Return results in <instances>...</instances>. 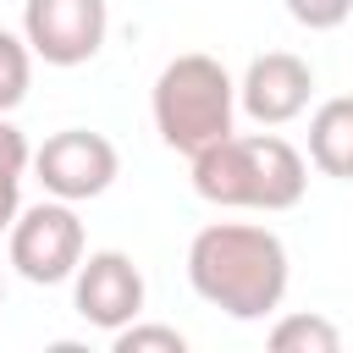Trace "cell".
<instances>
[{
  "label": "cell",
  "instance_id": "8fae6325",
  "mask_svg": "<svg viewBox=\"0 0 353 353\" xmlns=\"http://www.w3.org/2000/svg\"><path fill=\"white\" fill-rule=\"evenodd\" d=\"M270 347L276 353H336L342 347V331L325 314H281L270 325Z\"/></svg>",
  "mask_w": 353,
  "mask_h": 353
},
{
  "label": "cell",
  "instance_id": "30bf717a",
  "mask_svg": "<svg viewBox=\"0 0 353 353\" xmlns=\"http://www.w3.org/2000/svg\"><path fill=\"white\" fill-rule=\"evenodd\" d=\"M33 165L28 138L0 116V232H11V221L22 215V171Z\"/></svg>",
  "mask_w": 353,
  "mask_h": 353
},
{
  "label": "cell",
  "instance_id": "ba28073f",
  "mask_svg": "<svg viewBox=\"0 0 353 353\" xmlns=\"http://www.w3.org/2000/svg\"><path fill=\"white\" fill-rule=\"evenodd\" d=\"M314 94V66L292 50H265L248 61L243 83H237V105L248 110V121L259 127H287L309 110Z\"/></svg>",
  "mask_w": 353,
  "mask_h": 353
},
{
  "label": "cell",
  "instance_id": "9a60e30c",
  "mask_svg": "<svg viewBox=\"0 0 353 353\" xmlns=\"http://www.w3.org/2000/svg\"><path fill=\"white\" fill-rule=\"evenodd\" d=\"M0 303H6V281H0Z\"/></svg>",
  "mask_w": 353,
  "mask_h": 353
},
{
  "label": "cell",
  "instance_id": "7c38bea8",
  "mask_svg": "<svg viewBox=\"0 0 353 353\" xmlns=\"http://www.w3.org/2000/svg\"><path fill=\"white\" fill-rule=\"evenodd\" d=\"M28 83H33V44L0 28V116H11L28 99Z\"/></svg>",
  "mask_w": 353,
  "mask_h": 353
},
{
  "label": "cell",
  "instance_id": "3957f363",
  "mask_svg": "<svg viewBox=\"0 0 353 353\" xmlns=\"http://www.w3.org/2000/svg\"><path fill=\"white\" fill-rule=\"evenodd\" d=\"M149 110H154L160 143L193 160L199 149L232 138V121H237V83H232V72H226L215 55L188 50V55H176V61L160 66L154 94H149Z\"/></svg>",
  "mask_w": 353,
  "mask_h": 353
},
{
  "label": "cell",
  "instance_id": "52a82bcc",
  "mask_svg": "<svg viewBox=\"0 0 353 353\" xmlns=\"http://www.w3.org/2000/svg\"><path fill=\"white\" fill-rule=\"evenodd\" d=\"M72 309L99 325V331H121L143 314V270L132 265V254L121 248H94L77 276H72Z\"/></svg>",
  "mask_w": 353,
  "mask_h": 353
},
{
  "label": "cell",
  "instance_id": "6da1fadb",
  "mask_svg": "<svg viewBox=\"0 0 353 353\" xmlns=\"http://www.w3.org/2000/svg\"><path fill=\"white\" fill-rule=\"evenodd\" d=\"M188 281L210 309L232 320H265L281 309L292 281L287 243L254 221H215L188 243Z\"/></svg>",
  "mask_w": 353,
  "mask_h": 353
},
{
  "label": "cell",
  "instance_id": "277c9868",
  "mask_svg": "<svg viewBox=\"0 0 353 353\" xmlns=\"http://www.w3.org/2000/svg\"><path fill=\"white\" fill-rule=\"evenodd\" d=\"M11 265L33 287L72 281L83 265V221L66 199H39L11 221Z\"/></svg>",
  "mask_w": 353,
  "mask_h": 353
},
{
  "label": "cell",
  "instance_id": "4fadbf2b",
  "mask_svg": "<svg viewBox=\"0 0 353 353\" xmlns=\"http://www.w3.org/2000/svg\"><path fill=\"white\" fill-rule=\"evenodd\" d=\"M110 347L116 353H188V336L176 325H149V320H132L121 331H110Z\"/></svg>",
  "mask_w": 353,
  "mask_h": 353
},
{
  "label": "cell",
  "instance_id": "7a4b0ae2",
  "mask_svg": "<svg viewBox=\"0 0 353 353\" xmlns=\"http://www.w3.org/2000/svg\"><path fill=\"white\" fill-rule=\"evenodd\" d=\"M309 188V160L281 132H232L193 154V193L221 210H292Z\"/></svg>",
  "mask_w": 353,
  "mask_h": 353
},
{
  "label": "cell",
  "instance_id": "5bb4252c",
  "mask_svg": "<svg viewBox=\"0 0 353 353\" xmlns=\"http://www.w3.org/2000/svg\"><path fill=\"white\" fill-rule=\"evenodd\" d=\"M281 6H287V17H292L298 28H309V33H331V28H342L347 11H353V0H281Z\"/></svg>",
  "mask_w": 353,
  "mask_h": 353
},
{
  "label": "cell",
  "instance_id": "8992f818",
  "mask_svg": "<svg viewBox=\"0 0 353 353\" xmlns=\"http://www.w3.org/2000/svg\"><path fill=\"white\" fill-rule=\"evenodd\" d=\"M110 11L105 0H28L22 6V39L44 66H83L105 50Z\"/></svg>",
  "mask_w": 353,
  "mask_h": 353
},
{
  "label": "cell",
  "instance_id": "5b68a950",
  "mask_svg": "<svg viewBox=\"0 0 353 353\" xmlns=\"http://www.w3.org/2000/svg\"><path fill=\"white\" fill-rule=\"evenodd\" d=\"M33 171L44 182L50 199H66V204H83V199H99L116 171H121V154L105 132H88V127H66V132H50L44 149H33Z\"/></svg>",
  "mask_w": 353,
  "mask_h": 353
},
{
  "label": "cell",
  "instance_id": "9c48e42d",
  "mask_svg": "<svg viewBox=\"0 0 353 353\" xmlns=\"http://www.w3.org/2000/svg\"><path fill=\"white\" fill-rule=\"evenodd\" d=\"M309 165L353 182V94H336L309 116Z\"/></svg>",
  "mask_w": 353,
  "mask_h": 353
}]
</instances>
